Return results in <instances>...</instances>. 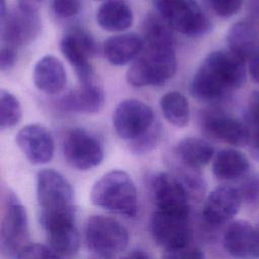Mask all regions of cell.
<instances>
[{"label":"cell","instance_id":"obj_39","mask_svg":"<svg viewBox=\"0 0 259 259\" xmlns=\"http://www.w3.org/2000/svg\"><path fill=\"white\" fill-rule=\"evenodd\" d=\"M44 0H17L18 6L24 10L37 11Z\"/></svg>","mask_w":259,"mask_h":259},{"label":"cell","instance_id":"obj_42","mask_svg":"<svg viewBox=\"0 0 259 259\" xmlns=\"http://www.w3.org/2000/svg\"><path fill=\"white\" fill-rule=\"evenodd\" d=\"M95 1H100V0H95Z\"/></svg>","mask_w":259,"mask_h":259},{"label":"cell","instance_id":"obj_15","mask_svg":"<svg viewBox=\"0 0 259 259\" xmlns=\"http://www.w3.org/2000/svg\"><path fill=\"white\" fill-rule=\"evenodd\" d=\"M242 201L243 197L238 187L219 186L207 195L202 208V217L209 226L225 225L237 214Z\"/></svg>","mask_w":259,"mask_h":259},{"label":"cell","instance_id":"obj_23","mask_svg":"<svg viewBox=\"0 0 259 259\" xmlns=\"http://www.w3.org/2000/svg\"><path fill=\"white\" fill-rule=\"evenodd\" d=\"M250 170L247 157L235 149H223L212 158V173L222 181L244 178Z\"/></svg>","mask_w":259,"mask_h":259},{"label":"cell","instance_id":"obj_20","mask_svg":"<svg viewBox=\"0 0 259 259\" xmlns=\"http://www.w3.org/2000/svg\"><path fill=\"white\" fill-rule=\"evenodd\" d=\"M145 41L137 33L128 32L109 36L103 44L105 59L114 66H123L135 60L143 51Z\"/></svg>","mask_w":259,"mask_h":259},{"label":"cell","instance_id":"obj_4","mask_svg":"<svg viewBox=\"0 0 259 259\" xmlns=\"http://www.w3.org/2000/svg\"><path fill=\"white\" fill-rule=\"evenodd\" d=\"M161 17L181 34L197 37L211 29V22L196 0H156Z\"/></svg>","mask_w":259,"mask_h":259},{"label":"cell","instance_id":"obj_19","mask_svg":"<svg viewBox=\"0 0 259 259\" xmlns=\"http://www.w3.org/2000/svg\"><path fill=\"white\" fill-rule=\"evenodd\" d=\"M228 48L235 55L249 61L259 52V24L255 19L235 22L227 33Z\"/></svg>","mask_w":259,"mask_h":259},{"label":"cell","instance_id":"obj_5","mask_svg":"<svg viewBox=\"0 0 259 259\" xmlns=\"http://www.w3.org/2000/svg\"><path fill=\"white\" fill-rule=\"evenodd\" d=\"M128 232L119 222L104 215H92L85 225V240L96 256L111 258L124 251Z\"/></svg>","mask_w":259,"mask_h":259},{"label":"cell","instance_id":"obj_41","mask_svg":"<svg viewBox=\"0 0 259 259\" xmlns=\"http://www.w3.org/2000/svg\"><path fill=\"white\" fill-rule=\"evenodd\" d=\"M248 8L254 18L259 17V0H248Z\"/></svg>","mask_w":259,"mask_h":259},{"label":"cell","instance_id":"obj_21","mask_svg":"<svg viewBox=\"0 0 259 259\" xmlns=\"http://www.w3.org/2000/svg\"><path fill=\"white\" fill-rule=\"evenodd\" d=\"M34 85L42 92L57 94L67 83V74L63 63L53 55L39 59L33 68Z\"/></svg>","mask_w":259,"mask_h":259},{"label":"cell","instance_id":"obj_31","mask_svg":"<svg viewBox=\"0 0 259 259\" xmlns=\"http://www.w3.org/2000/svg\"><path fill=\"white\" fill-rule=\"evenodd\" d=\"M160 126L153 125L145 135L141 138L131 142V146L136 153H147L151 151L158 144L160 140Z\"/></svg>","mask_w":259,"mask_h":259},{"label":"cell","instance_id":"obj_16","mask_svg":"<svg viewBox=\"0 0 259 259\" xmlns=\"http://www.w3.org/2000/svg\"><path fill=\"white\" fill-rule=\"evenodd\" d=\"M15 141L27 160L34 165L46 164L54 156L53 135L41 124L31 123L23 126L17 133Z\"/></svg>","mask_w":259,"mask_h":259},{"label":"cell","instance_id":"obj_18","mask_svg":"<svg viewBox=\"0 0 259 259\" xmlns=\"http://www.w3.org/2000/svg\"><path fill=\"white\" fill-rule=\"evenodd\" d=\"M223 244L226 252L233 257H259V231L249 222L239 220L229 224Z\"/></svg>","mask_w":259,"mask_h":259},{"label":"cell","instance_id":"obj_10","mask_svg":"<svg viewBox=\"0 0 259 259\" xmlns=\"http://www.w3.org/2000/svg\"><path fill=\"white\" fill-rule=\"evenodd\" d=\"M153 109L143 101L124 99L113 111L112 123L119 138L134 141L145 135L154 125Z\"/></svg>","mask_w":259,"mask_h":259},{"label":"cell","instance_id":"obj_17","mask_svg":"<svg viewBox=\"0 0 259 259\" xmlns=\"http://www.w3.org/2000/svg\"><path fill=\"white\" fill-rule=\"evenodd\" d=\"M201 124L208 136L231 146L244 147L249 144L250 127L246 120L219 112H206L202 115Z\"/></svg>","mask_w":259,"mask_h":259},{"label":"cell","instance_id":"obj_28","mask_svg":"<svg viewBox=\"0 0 259 259\" xmlns=\"http://www.w3.org/2000/svg\"><path fill=\"white\" fill-rule=\"evenodd\" d=\"M22 115L18 99L9 91H0V125L2 128L16 125Z\"/></svg>","mask_w":259,"mask_h":259},{"label":"cell","instance_id":"obj_6","mask_svg":"<svg viewBox=\"0 0 259 259\" xmlns=\"http://www.w3.org/2000/svg\"><path fill=\"white\" fill-rule=\"evenodd\" d=\"M28 221L24 206L11 191L6 194L5 209L0 227V249L12 258L28 244Z\"/></svg>","mask_w":259,"mask_h":259},{"label":"cell","instance_id":"obj_34","mask_svg":"<svg viewBox=\"0 0 259 259\" xmlns=\"http://www.w3.org/2000/svg\"><path fill=\"white\" fill-rule=\"evenodd\" d=\"M163 257L168 259H201L204 254L200 248L188 245L177 250L165 251Z\"/></svg>","mask_w":259,"mask_h":259},{"label":"cell","instance_id":"obj_27","mask_svg":"<svg viewBox=\"0 0 259 259\" xmlns=\"http://www.w3.org/2000/svg\"><path fill=\"white\" fill-rule=\"evenodd\" d=\"M173 28L157 12L148 14L143 23V38L145 45L175 47Z\"/></svg>","mask_w":259,"mask_h":259},{"label":"cell","instance_id":"obj_13","mask_svg":"<svg viewBox=\"0 0 259 259\" xmlns=\"http://www.w3.org/2000/svg\"><path fill=\"white\" fill-rule=\"evenodd\" d=\"M39 30L40 20L37 11H28L17 6L7 8L1 15V38L6 45H27L38 35Z\"/></svg>","mask_w":259,"mask_h":259},{"label":"cell","instance_id":"obj_3","mask_svg":"<svg viewBox=\"0 0 259 259\" xmlns=\"http://www.w3.org/2000/svg\"><path fill=\"white\" fill-rule=\"evenodd\" d=\"M176 68L175 47L145 45L127 70L126 80L135 87L162 85L173 77Z\"/></svg>","mask_w":259,"mask_h":259},{"label":"cell","instance_id":"obj_8","mask_svg":"<svg viewBox=\"0 0 259 259\" xmlns=\"http://www.w3.org/2000/svg\"><path fill=\"white\" fill-rule=\"evenodd\" d=\"M150 229L153 239L165 251L190 245L189 214L157 209L152 215Z\"/></svg>","mask_w":259,"mask_h":259},{"label":"cell","instance_id":"obj_35","mask_svg":"<svg viewBox=\"0 0 259 259\" xmlns=\"http://www.w3.org/2000/svg\"><path fill=\"white\" fill-rule=\"evenodd\" d=\"M245 120L249 125H259V90L253 91L249 96Z\"/></svg>","mask_w":259,"mask_h":259},{"label":"cell","instance_id":"obj_11","mask_svg":"<svg viewBox=\"0 0 259 259\" xmlns=\"http://www.w3.org/2000/svg\"><path fill=\"white\" fill-rule=\"evenodd\" d=\"M63 155L71 167L89 170L102 162L104 151L95 136L83 128H72L64 138Z\"/></svg>","mask_w":259,"mask_h":259},{"label":"cell","instance_id":"obj_33","mask_svg":"<svg viewBox=\"0 0 259 259\" xmlns=\"http://www.w3.org/2000/svg\"><path fill=\"white\" fill-rule=\"evenodd\" d=\"M243 200L248 202H254L259 198V177L255 175L244 177V181L241 183V186L238 187Z\"/></svg>","mask_w":259,"mask_h":259},{"label":"cell","instance_id":"obj_36","mask_svg":"<svg viewBox=\"0 0 259 259\" xmlns=\"http://www.w3.org/2000/svg\"><path fill=\"white\" fill-rule=\"evenodd\" d=\"M17 59V53L15 47L6 45L1 48L0 51V68L1 71H8L14 67Z\"/></svg>","mask_w":259,"mask_h":259},{"label":"cell","instance_id":"obj_37","mask_svg":"<svg viewBox=\"0 0 259 259\" xmlns=\"http://www.w3.org/2000/svg\"><path fill=\"white\" fill-rule=\"evenodd\" d=\"M249 127L250 140L248 145L250 146L251 155L254 159L259 161V125H249Z\"/></svg>","mask_w":259,"mask_h":259},{"label":"cell","instance_id":"obj_32","mask_svg":"<svg viewBox=\"0 0 259 259\" xmlns=\"http://www.w3.org/2000/svg\"><path fill=\"white\" fill-rule=\"evenodd\" d=\"M53 12L61 18L76 16L82 9V0H52Z\"/></svg>","mask_w":259,"mask_h":259},{"label":"cell","instance_id":"obj_24","mask_svg":"<svg viewBox=\"0 0 259 259\" xmlns=\"http://www.w3.org/2000/svg\"><path fill=\"white\" fill-rule=\"evenodd\" d=\"M96 20L104 30L119 32L132 26L134 14L130 6L123 1L106 0L98 7Z\"/></svg>","mask_w":259,"mask_h":259},{"label":"cell","instance_id":"obj_29","mask_svg":"<svg viewBox=\"0 0 259 259\" xmlns=\"http://www.w3.org/2000/svg\"><path fill=\"white\" fill-rule=\"evenodd\" d=\"M202 2L212 13L222 18L236 15L244 4V0H202Z\"/></svg>","mask_w":259,"mask_h":259},{"label":"cell","instance_id":"obj_12","mask_svg":"<svg viewBox=\"0 0 259 259\" xmlns=\"http://www.w3.org/2000/svg\"><path fill=\"white\" fill-rule=\"evenodd\" d=\"M60 49L63 56L74 68L80 83L94 80L89 58L96 55L97 45L90 33L81 28H73L62 37Z\"/></svg>","mask_w":259,"mask_h":259},{"label":"cell","instance_id":"obj_26","mask_svg":"<svg viewBox=\"0 0 259 259\" xmlns=\"http://www.w3.org/2000/svg\"><path fill=\"white\" fill-rule=\"evenodd\" d=\"M160 108L165 119L176 127L187 125L190 117L189 104L186 97L178 91L165 93L160 99Z\"/></svg>","mask_w":259,"mask_h":259},{"label":"cell","instance_id":"obj_22","mask_svg":"<svg viewBox=\"0 0 259 259\" xmlns=\"http://www.w3.org/2000/svg\"><path fill=\"white\" fill-rule=\"evenodd\" d=\"M105 100L103 89L95 80L80 83V87L70 92L62 101V105L66 110L93 114L98 112Z\"/></svg>","mask_w":259,"mask_h":259},{"label":"cell","instance_id":"obj_30","mask_svg":"<svg viewBox=\"0 0 259 259\" xmlns=\"http://www.w3.org/2000/svg\"><path fill=\"white\" fill-rule=\"evenodd\" d=\"M59 256L54 252L50 246L37 243H28L23 246L16 254L18 259H40V258H58Z\"/></svg>","mask_w":259,"mask_h":259},{"label":"cell","instance_id":"obj_40","mask_svg":"<svg viewBox=\"0 0 259 259\" xmlns=\"http://www.w3.org/2000/svg\"><path fill=\"white\" fill-rule=\"evenodd\" d=\"M125 257L134 258V259H148L150 258V255L142 249H135V250H132L127 255H125Z\"/></svg>","mask_w":259,"mask_h":259},{"label":"cell","instance_id":"obj_7","mask_svg":"<svg viewBox=\"0 0 259 259\" xmlns=\"http://www.w3.org/2000/svg\"><path fill=\"white\" fill-rule=\"evenodd\" d=\"M75 208L40 212V224L44 227L50 247L59 257L73 256L80 245L79 232L75 224Z\"/></svg>","mask_w":259,"mask_h":259},{"label":"cell","instance_id":"obj_38","mask_svg":"<svg viewBox=\"0 0 259 259\" xmlns=\"http://www.w3.org/2000/svg\"><path fill=\"white\" fill-rule=\"evenodd\" d=\"M248 62V72L250 77L255 83L259 84V52L251 57Z\"/></svg>","mask_w":259,"mask_h":259},{"label":"cell","instance_id":"obj_25","mask_svg":"<svg viewBox=\"0 0 259 259\" xmlns=\"http://www.w3.org/2000/svg\"><path fill=\"white\" fill-rule=\"evenodd\" d=\"M179 160L186 166L199 168L213 158L212 147L204 140L187 137L179 141L175 149Z\"/></svg>","mask_w":259,"mask_h":259},{"label":"cell","instance_id":"obj_1","mask_svg":"<svg viewBox=\"0 0 259 259\" xmlns=\"http://www.w3.org/2000/svg\"><path fill=\"white\" fill-rule=\"evenodd\" d=\"M245 62L230 50L209 53L193 75L192 95L199 100L214 101L241 88L247 74Z\"/></svg>","mask_w":259,"mask_h":259},{"label":"cell","instance_id":"obj_2","mask_svg":"<svg viewBox=\"0 0 259 259\" xmlns=\"http://www.w3.org/2000/svg\"><path fill=\"white\" fill-rule=\"evenodd\" d=\"M92 203L110 212L135 217L138 193L131 176L122 170H111L101 176L90 192Z\"/></svg>","mask_w":259,"mask_h":259},{"label":"cell","instance_id":"obj_14","mask_svg":"<svg viewBox=\"0 0 259 259\" xmlns=\"http://www.w3.org/2000/svg\"><path fill=\"white\" fill-rule=\"evenodd\" d=\"M151 190L157 209L190 213L191 197L177 176L169 173H158L151 179Z\"/></svg>","mask_w":259,"mask_h":259},{"label":"cell","instance_id":"obj_9","mask_svg":"<svg viewBox=\"0 0 259 259\" xmlns=\"http://www.w3.org/2000/svg\"><path fill=\"white\" fill-rule=\"evenodd\" d=\"M70 182L58 171L42 169L36 175V198L40 212L63 211L74 206Z\"/></svg>","mask_w":259,"mask_h":259}]
</instances>
